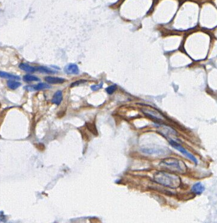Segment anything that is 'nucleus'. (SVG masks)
Listing matches in <instances>:
<instances>
[{"label":"nucleus","mask_w":217,"mask_h":223,"mask_svg":"<svg viewBox=\"0 0 217 223\" xmlns=\"http://www.w3.org/2000/svg\"><path fill=\"white\" fill-rule=\"evenodd\" d=\"M23 80L27 82H34V81H36V82L40 81V79L35 76L31 75V74H26L23 76Z\"/></svg>","instance_id":"14"},{"label":"nucleus","mask_w":217,"mask_h":223,"mask_svg":"<svg viewBox=\"0 0 217 223\" xmlns=\"http://www.w3.org/2000/svg\"><path fill=\"white\" fill-rule=\"evenodd\" d=\"M86 127L87 129L94 135L97 136L98 135V131L97 129V127L94 123H86Z\"/></svg>","instance_id":"12"},{"label":"nucleus","mask_w":217,"mask_h":223,"mask_svg":"<svg viewBox=\"0 0 217 223\" xmlns=\"http://www.w3.org/2000/svg\"><path fill=\"white\" fill-rule=\"evenodd\" d=\"M159 166L161 167L172 172L185 174L187 167L184 161L173 157H168L162 160Z\"/></svg>","instance_id":"2"},{"label":"nucleus","mask_w":217,"mask_h":223,"mask_svg":"<svg viewBox=\"0 0 217 223\" xmlns=\"http://www.w3.org/2000/svg\"><path fill=\"white\" fill-rule=\"evenodd\" d=\"M45 80L47 83L50 84H61L66 81L64 79L52 76H47L46 77Z\"/></svg>","instance_id":"8"},{"label":"nucleus","mask_w":217,"mask_h":223,"mask_svg":"<svg viewBox=\"0 0 217 223\" xmlns=\"http://www.w3.org/2000/svg\"><path fill=\"white\" fill-rule=\"evenodd\" d=\"M62 100H63L62 92L60 91H58L54 94L52 100V102L53 104L58 106L61 103Z\"/></svg>","instance_id":"9"},{"label":"nucleus","mask_w":217,"mask_h":223,"mask_svg":"<svg viewBox=\"0 0 217 223\" xmlns=\"http://www.w3.org/2000/svg\"><path fill=\"white\" fill-rule=\"evenodd\" d=\"M116 85H111V86H108V88H107L106 89V91L108 94L111 95L116 91Z\"/></svg>","instance_id":"16"},{"label":"nucleus","mask_w":217,"mask_h":223,"mask_svg":"<svg viewBox=\"0 0 217 223\" xmlns=\"http://www.w3.org/2000/svg\"><path fill=\"white\" fill-rule=\"evenodd\" d=\"M19 67L21 70H22L25 71H26V72H29V73H34L36 70L35 67H34L31 65H29L27 64H25V63L20 64Z\"/></svg>","instance_id":"11"},{"label":"nucleus","mask_w":217,"mask_h":223,"mask_svg":"<svg viewBox=\"0 0 217 223\" xmlns=\"http://www.w3.org/2000/svg\"><path fill=\"white\" fill-rule=\"evenodd\" d=\"M0 77L4 79H8L10 80H20V77L18 76L12 74L5 71H0Z\"/></svg>","instance_id":"10"},{"label":"nucleus","mask_w":217,"mask_h":223,"mask_svg":"<svg viewBox=\"0 0 217 223\" xmlns=\"http://www.w3.org/2000/svg\"><path fill=\"white\" fill-rule=\"evenodd\" d=\"M86 82V80H78V81H76L74 83H72L70 85L71 87H74V86H78L80 84H82Z\"/></svg>","instance_id":"19"},{"label":"nucleus","mask_w":217,"mask_h":223,"mask_svg":"<svg viewBox=\"0 0 217 223\" xmlns=\"http://www.w3.org/2000/svg\"><path fill=\"white\" fill-rule=\"evenodd\" d=\"M169 144L174 148H175V149L178 150V151H180L181 154H183L184 155H185L187 158H189L190 160H192V161H193L195 164H198V160L196 158V157L192 155L191 153L189 152L184 147H183L181 145H180L179 143H178L177 142H175V140H172V139H170L169 140Z\"/></svg>","instance_id":"3"},{"label":"nucleus","mask_w":217,"mask_h":223,"mask_svg":"<svg viewBox=\"0 0 217 223\" xmlns=\"http://www.w3.org/2000/svg\"><path fill=\"white\" fill-rule=\"evenodd\" d=\"M205 190V187L201 182H198L195 184L192 188V191L193 193L198 195H201Z\"/></svg>","instance_id":"7"},{"label":"nucleus","mask_w":217,"mask_h":223,"mask_svg":"<svg viewBox=\"0 0 217 223\" xmlns=\"http://www.w3.org/2000/svg\"><path fill=\"white\" fill-rule=\"evenodd\" d=\"M34 145L35 146V147L40 151H43L44 149H45V146L43 144V143H35L34 144Z\"/></svg>","instance_id":"18"},{"label":"nucleus","mask_w":217,"mask_h":223,"mask_svg":"<svg viewBox=\"0 0 217 223\" xmlns=\"http://www.w3.org/2000/svg\"><path fill=\"white\" fill-rule=\"evenodd\" d=\"M103 83H101L99 85H93L91 86V89L94 91H98L100 89H101L102 87H103Z\"/></svg>","instance_id":"17"},{"label":"nucleus","mask_w":217,"mask_h":223,"mask_svg":"<svg viewBox=\"0 0 217 223\" xmlns=\"http://www.w3.org/2000/svg\"><path fill=\"white\" fill-rule=\"evenodd\" d=\"M64 71L67 74H78L79 72V68L75 64H67L64 67Z\"/></svg>","instance_id":"5"},{"label":"nucleus","mask_w":217,"mask_h":223,"mask_svg":"<svg viewBox=\"0 0 217 223\" xmlns=\"http://www.w3.org/2000/svg\"><path fill=\"white\" fill-rule=\"evenodd\" d=\"M37 70L40 71V72H43V73H55V71H53L52 70H49L48 68H47L46 67H40L37 68Z\"/></svg>","instance_id":"15"},{"label":"nucleus","mask_w":217,"mask_h":223,"mask_svg":"<svg viewBox=\"0 0 217 223\" xmlns=\"http://www.w3.org/2000/svg\"><path fill=\"white\" fill-rule=\"evenodd\" d=\"M168 151L169 149H166L162 148H142L141 151L145 154L149 155H163L168 154Z\"/></svg>","instance_id":"4"},{"label":"nucleus","mask_w":217,"mask_h":223,"mask_svg":"<svg viewBox=\"0 0 217 223\" xmlns=\"http://www.w3.org/2000/svg\"><path fill=\"white\" fill-rule=\"evenodd\" d=\"M153 180L158 184L171 189H177L181 184V180L178 175L168 171H156L154 174Z\"/></svg>","instance_id":"1"},{"label":"nucleus","mask_w":217,"mask_h":223,"mask_svg":"<svg viewBox=\"0 0 217 223\" xmlns=\"http://www.w3.org/2000/svg\"><path fill=\"white\" fill-rule=\"evenodd\" d=\"M7 86L10 89L15 90L21 86V83L13 80H10L7 82Z\"/></svg>","instance_id":"13"},{"label":"nucleus","mask_w":217,"mask_h":223,"mask_svg":"<svg viewBox=\"0 0 217 223\" xmlns=\"http://www.w3.org/2000/svg\"><path fill=\"white\" fill-rule=\"evenodd\" d=\"M51 86L47 83H38L36 85L34 86H26L24 88L28 91H39V90H42V89H49L50 88Z\"/></svg>","instance_id":"6"}]
</instances>
